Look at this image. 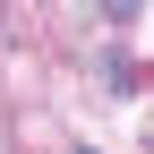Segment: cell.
<instances>
[{
    "instance_id": "obj_1",
    "label": "cell",
    "mask_w": 154,
    "mask_h": 154,
    "mask_svg": "<svg viewBox=\"0 0 154 154\" xmlns=\"http://www.w3.org/2000/svg\"><path fill=\"white\" fill-rule=\"evenodd\" d=\"M77 154H94V146H77Z\"/></svg>"
}]
</instances>
